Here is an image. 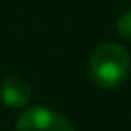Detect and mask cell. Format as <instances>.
<instances>
[{"mask_svg": "<svg viewBox=\"0 0 131 131\" xmlns=\"http://www.w3.org/2000/svg\"><path fill=\"white\" fill-rule=\"evenodd\" d=\"M129 73V54L123 46L102 42L91 56V75L102 89L118 87Z\"/></svg>", "mask_w": 131, "mask_h": 131, "instance_id": "6da1fadb", "label": "cell"}, {"mask_svg": "<svg viewBox=\"0 0 131 131\" xmlns=\"http://www.w3.org/2000/svg\"><path fill=\"white\" fill-rule=\"evenodd\" d=\"M16 131H75L71 122L60 112L35 106L25 110L17 119Z\"/></svg>", "mask_w": 131, "mask_h": 131, "instance_id": "7a4b0ae2", "label": "cell"}, {"mask_svg": "<svg viewBox=\"0 0 131 131\" xmlns=\"http://www.w3.org/2000/svg\"><path fill=\"white\" fill-rule=\"evenodd\" d=\"M0 98L4 104H8L12 108H23L31 98V87L25 79L17 77V75H10L2 81Z\"/></svg>", "mask_w": 131, "mask_h": 131, "instance_id": "3957f363", "label": "cell"}, {"mask_svg": "<svg viewBox=\"0 0 131 131\" xmlns=\"http://www.w3.org/2000/svg\"><path fill=\"white\" fill-rule=\"evenodd\" d=\"M118 33L122 39L131 41V12H125L118 19Z\"/></svg>", "mask_w": 131, "mask_h": 131, "instance_id": "277c9868", "label": "cell"}]
</instances>
